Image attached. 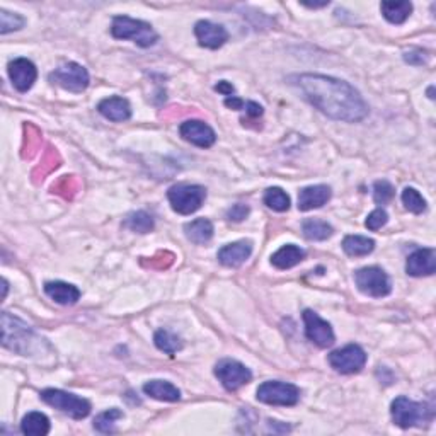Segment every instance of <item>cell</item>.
I'll list each match as a JSON object with an SVG mask.
<instances>
[{"mask_svg": "<svg viewBox=\"0 0 436 436\" xmlns=\"http://www.w3.org/2000/svg\"><path fill=\"white\" fill-rule=\"evenodd\" d=\"M290 81L314 108L329 118L356 123L368 116V104L351 84L317 74L295 75Z\"/></svg>", "mask_w": 436, "mask_h": 436, "instance_id": "1", "label": "cell"}, {"mask_svg": "<svg viewBox=\"0 0 436 436\" xmlns=\"http://www.w3.org/2000/svg\"><path fill=\"white\" fill-rule=\"evenodd\" d=\"M35 331L21 319L11 316L9 312H2V346L14 353L29 356L41 345Z\"/></svg>", "mask_w": 436, "mask_h": 436, "instance_id": "2", "label": "cell"}, {"mask_svg": "<svg viewBox=\"0 0 436 436\" xmlns=\"http://www.w3.org/2000/svg\"><path fill=\"white\" fill-rule=\"evenodd\" d=\"M391 414L394 423L402 428V430L423 428L430 425L435 418V411L430 404H426V402H414L404 396L394 399Z\"/></svg>", "mask_w": 436, "mask_h": 436, "instance_id": "3", "label": "cell"}, {"mask_svg": "<svg viewBox=\"0 0 436 436\" xmlns=\"http://www.w3.org/2000/svg\"><path fill=\"white\" fill-rule=\"evenodd\" d=\"M111 35L116 40H133L142 48H149L159 41V35L149 23L132 19L128 16H116L111 24Z\"/></svg>", "mask_w": 436, "mask_h": 436, "instance_id": "4", "label": "cell"}, {"mask_svg": "<svg viewBox=\"0 0 436 436\" xmlns=\"http://www.w3.org/2000/svg\"><path fill=\"white\" fill-rule=\"evenodd\" d=\"M171 207L179 215H191L198 212L207 200V190L200 184H176L167 191Z\"/></svg>", "mask_w": 436, "mask_h": 436, "instance_id": "5", "label": "cell"}, {"mask_svg": "<svg viewBox=\"0 0 436 436\" xmlns=\"http://www.w3.org/2000/svg\"><path fill=\"white\" fill-rule=\"evenodd\" d=\"M41 399L52 408L62 411L67 416L74 419H84L89 416L91 413V402L82 397L75 396V394L58 391V389H46L41 392Z\"/></svg>", "mask_w": 436, "mask_h": 436, "instance_id": "6", "label": "cell"}, {"mask_svg": "<svg viewBox=\"0 0 436 436\" xmlns=\"http://www.w3.org/2000/svg\"><path fill=\"white\" fill-rule=\"evenodd\" d=\"M355 283L358 290L373 299H382L392 292L391 278L382 268L368 266L355 272Z\"/></svg>", "mask_w": 436, "mask_h": 436, "instance_id": "7", "label": "cell"}, {"mask_svg": "<svg viewBox=\"0 0 436 436\" xmlns=\"http://www.w3.org/2000/svg\"><path fill=\"white\" fill-rule=\"evenodd\" d=\"M258 401L270 406H295L300 401V389L280 380L264 382L258 387Z\"/></svg>", "mask_w": 436, "mask_h": 436, "instance_id": "8", "label": "cell"}, {"mask_svg": "<svg viewBox=\"0 0 436 436\" xmlns=\"http://www.w3.org/2000/svg\"><path fill=\"white\" fill-rule=\"evenodd\" d=\"M89 81L91 79L87 70L82 65L74 64V62L58 67L54 72L50 74V82L65 91L75 92V94L86 91L89 87Z\"/></svg>", "mask_w": 436, "mask_h": 436, "instance_id": "9", "label": "cell"}, {"mask_svg": "<svg viewBox=\"0 0 436 436\" xmlns=\"http://www.w3.org/2000/svg\"><path fill=\"white\" fill-rule=\"evenodd\" d=\"M215 375L229 392H236L253 380V373H251L246 365L230 358L220 360V362L217 363Z\"/></svg>", "mask_w": 436, "mask_h": 436, "instance_id": "10", "label": "cell"}, {"mask_svg": "<svg viewBox=\"0 0 436 436\" xmlns=\"http://www.w3.org/2000/svg\"><path fill=\"white\" fill-rule=\"evenodd\" d=\"M365 363H367V353L358 345H348L329 355V365L343 375L362 372Z\"/></svg>", "mask_w": 436, "mask_h": 436, "instance_id": "11", "label": "cell"}, {"mask_svg": "<svg viewBox=\"0 0 436 436\" xmlns=\"http://www.w3.org/2000/svg\"><path fill=\"white\" fill-rule=\"evenodd\" d=\"M304 322H305V336L309 341L319 348H329L334 345V331L327 321H324L314 310H304Z\"/></svg>", "mask_w": 436, "mask_h": 436, "instance_id": "12", "label": "cell"}, {"mask_svg": "<svg viewBox=\"0 0 436 436\" xmlns=\"http://www.w3.org/2000/svg\"><path fill=\"white\" fill-rule=\"evenodd\" d=\"M179 133L186 142L201 147V149H210L217 142V135L210 125L201 120H188L179 127Z\"/></svg>", "mask_w": 436, "mask_h": 436, "instance_id": "13", "label": "cell"}, {"mask_svg": "<svg viewBox=\"0 0 436 436\" xmlns=\"http://www.w3.org/2000/svg\"><path fill=\"white\" fill-rule=\"evenodd\" d=\"M7 72H9L11 81L19 92H28L35 86L38 79L36 65L28 58H16V60L9 62Z\"/></svg>", "mask_w": 436, "mask_h": 436, "instance_id": "14", "label": "cell"}, {"mask_svg": "<svg viewBox=\"0 0 436 436\" xmlns=\"http://www.w3.org/2000/svg\"><path fill=\"white\" fill-rule=\"evenodd\" d=\"M195 36L200 46L208 50H218L229 40L227 29L220 24L210 23V21H198L195 26Z\"/></svg>", "mask_w": 436, "mask_h": 436, "instance_id": "15", "label": "cell"}, {"mask_svg": "<svg viewBox=\"0 0 436 436\" xmlns=\"http://www.w3.org/2000/svg\"><path fill=\"white\" fill-rule=\"evenodd\" d=\"M406 271L411 276H431L436 271V251L431 247L418 249L408 258Z\"/></svg>", "mask_w": 436, "mask_h": 436, "instance_id": "16", "label": "cell"}, {"mask_svg": "<svg viewBox=\"0 0 436 436\" xmlns=\"http://www.w3.org/2000/svg\"><path fill=\"white\" fill-rule=\"evenodd\" d=\"M253 254V242L239 241L234 244H227L218 251V261L227 268L242 266Z\"/></svg>", "mask_w": 436, "mask_h": 436, "instance_id": "17", "label": "cell"}, {"mask_svg": "<svg viewBox=\"0 0 436 436\" xmlns=\"http://www.w3.org/2000/svg\"><path fill=\"white\" fill-rule=\"evenodd\" d=\"M98 111L104 118L109 121H116V123H123L132 118V106L125 98H118V96H113V98L103 99L99 103Z\"/></svg>", "mask_w": 436, "mask_h": 436, "instance_id": "18", "label": "cell"}, {"mask_svg": "<svg viewBox=\"0 0 436 436\" xmlns=\"http://www.w3.org/2000/svg\"><path fill=\"white\" fill-rule=\"evenodd\" d=\"M331 200V188L326 184H317V186L304 188L299 193V210L302 212H310L314 208L324 207Z\"/></svg>", "mask_w": 436, "mask_h": 436, "instance_id": "19", "label": "cell"}, {"mask_svg": "<svg viewBox=\"0 0 436 436\" xmlns=\"http://www.w3.org/2000/svg\"><path fill=\"white\" fill-rule=\"evenodd\" d=\"M45 293L60 305H74L81 299V290L65 282H50L45 285Z\"/></svg>", "mask_w": 436, "mask_h": 436, "instance_id": "20", "label": "cell"}, {"mask_svg": "<svg viewBox=\"0 0 436 436\" xmlns=\"http://www.w3.org/2000/svg\"><path fill=\"white\" fill-rule=\"evenodd\" d=\"M144 392L149 397L157 401H166V402H178L181 399V392L176 385L166 380H150L144 385Z\"/></svg>", "mask_w": 436, "mask_h": 436, "instance_id": "21", "label": "cell"}, {"mask_svg": "<svg viewBox=\"0 0 436 436\" xmlns=\"http://www.w3.org/2000/svg\"><path fill=\"white\" fill-rule=\"evenodd\" d=\"M304 249H300V247L295 244H287L271 256V264L275 268H278V270H290V268L304 261Z\"/></svg>", "mask_w": 436, "mask_h": 436, "instance_id": "22", "label": "cell"}, {"mask_svg": "<svg viewBox=\"0 0 436 436\" xmlns=\"http://www.w3.org/2000/svg\"><path fill=\"white\" fill-rule=\"evenodd\" d=\"M184 234H186L188 241H191L193 244L203 246L212 241L213 224L208 218H196V220L184 225Z\"/></svg>", "mask_w": 436, "mask_h": 436, "instance_id": "23", "label": "cell"}, {"mask_svg": "<svg viewBox=\"0 0 436 436\" xmlns=\"http://www.w3.org/2000/svg\"><path fill=\"white\" fill-rule=\"evenodd\" d=\"M380 11L384 18L391 24H402L408 21L413 14V4L408 0H401V2H382Z\"/></svg>", "mask_w": 436, "mask_h": 436, "instance_id": "24", "label": "cell"}, {"mask_svg": "<svg viewBox=\"0 0 436 436\" xmlns=\"http://www.w3.org/2000/svg\"><path fill=\"white\" fill-rule=\"evenodd\" d=\"M373 249H375V241L363 236H348L343 241V251L351 258L368 256L373 253Z\"/></svg>", "mask_w": 436, "mask_h": 436, "instance_id": "25", "label": "cell"}, {"mask_svg": "<svg viewBox=\"0 0 436 436\" xmlns=\"http://www.w3.org/2000/svg\"><path fill=\"white\" fill-rule=\"evenodd\" d=\"M21 431L28 436H45L50 433V419L41 413H29L23 418Z\"/></svg>", "mask_w": 436, "mask_h": 436, "instance_id": "26", "label": "cell"}, {"mask_svg": "<svg viewBox=\"0 0 436 436\" xmlns=\"http://www.w3.org/2000/svg\"><path fill=\"white\" fill-rule=\"evenodd\" d=\"M302 232H304L305 239L309 241H326L334 234V229L324 220L319 218H307L302 224Z\"/></svg>", "mask_w": 436, "mask_h": 436, "instance_id": "27", "label": "cell"}, {"mask_svg": "<svg viewBox=\"0 0 436 436\" xmlns=\"http://www.w3.org/2000/svg\"><path fill=\"white\" fill-rule=\"evenodd\" d=\"M123 225L132 230V232H137V234H149V232H152L155 227L154 218L150 217L147 212L130 213V215L125 218Z\"/></svg>", "mask_w": 436, "mask_h": 436, "instance_id": "28", "label": "cell"}, {"mask_svg": "<svg viewBox=\"0 0 436 436\" xmlns=\"http://www.w3.org/2000/svg\"><path fill=\"white\" fill-rule=\"evenodd\" d=\"M154 343L166 355L174 356L183 348L181 339L167 329H159L154 336Z\"/></svg>", "mask_w": 436, "mask_h": 436, "instance_id": "29", "label": "cell"}, {"mask_svg": "<svg viewBox=\"0 0 436 436\" xmlns=\"http://www.w3.org/2000/svg\"><path fill=\"white\" fill-rule=\"evenodd\" d=\"M264 205L271 208L272 212L283 213L290 208V196L282 188H270V190L264 193Z\"/></svg>", "mask_w": 436, "mask_h": 436, "instance_id": "30", "label": "cell"}, {"mask_svg": "<svg viewBox=\"0 0 436 436\" xmlns=\"http://www.w3.org/2000/svg\"><path fill=\"white\" fill-rule=\"evenodd\" d=\"M121 418H123V411L116 408L104 411V413H101L99 416L94 419V430H98L99 433H115V423Z\"/></svg>", "mask_w": 436, "mask_h": 436, "instance_id": "31", "label": "cell"}, {"mask_svg": "<svg viewBox=\"0 0 436 436\" xmlns=\"http://www.w3.org/2000/svg\"><path fill=\"white\" fill-rule=\"evenodd\" d=\"M402 203H404L406 210H409L411 213H416V215L426 210V200L423 198L421 193L414 190V188H406V190L402 191Z\"/></svg>", "mask_w": 436, "mask_h": 436, "instance_id": "32", "label": "cell"}, {"mask_svg": "<svg viewBox=\"0 0 436 436\" xmlns=\"http://www.w3.org/2000/svg\"><path fill=\"white\" fill-rule=\"evenodd\" d=\"M24 26V18L19 14H12V12L2 9L0 11V33L7 35V33L19 31Z\"/></svg>", "mask_w": 436, "mask_h": 436, "instance_id": "33", "label": "cell"}, {"mask_svg": "<svg viewBox=\"0 0 436 436\" xmlns=\"http://www.w3.org/2000/svg\"><path fill=\"white\" fill-rule=\"evenodd\" d=\"M394 195H396V190H394L392 184L385 181V179L373 184V200H375L377 205H387L389 201H392Z\"/></svg>", "mask_w": 436, "mask_h": 436, "instance_id": "34", "label": "cell"}, {"mask_svg": "<svg viewBox=\"0 0 436 436\" xmlns=\"http://www.w3.org/2000/svg\"><path fill=\"white\" fill-rule=\"evenodd\" d=\"M387 222H389L387 212H385L384 208H377V210H373L370 215H368L365 225H367L368 230H373V232H375V230H380L382 227H384Z\"/></svg>", "mask_w": 436, "mask_h": 436, "instance_id": "35", "label": "cell"}, {"mask_svg": "<svg viewBox=\"0 0 436 436\" xmlns=\"http://www.w3.org/2000/svg\"><path fill=\"white\" fill-rule=\"evenodd\" d=\"M249 212H251V208L247 207V205H242V203L234 205L232 208H229V212H227V220L236 222V224H239V222L246 220V218L249 217Z\"/></svg>", "mask_w": 436, "mask_h": 436, "instance_id": "36", "label": "cell"}, {"mask_svg": "<svg viewBox=\"0 0 436 436\" xmlns=\"http://www.w3.org/2000/svg\"><path fill=\"white\" fill-rule=\"evenodd\" d=\"M425 54L426 53H423L421 50H411L409 53L404 54V60L413 65H423V64H426V60H428V57H425Z\"/></svg>", "mask_w": 436, "mask_h": 436, "instance_id": "37", "label": "cell"}, {"mask_svg": "<svg viewBox=\"0 0 436 436\" xmlns=\"http://www.w3.org/2000/svg\"><path fill=\"white\" fill-rule=\"evenodd\" d=\"M169 253H159L157 256H154V258H150L149 266L150 268H157V270H164V268H169L173 261H162V259H166Z\"/></svg>", "mask_w": 436, "mask_h": 436, "instance_id": "38", "label": "cell"}, {"mask_svg": "<svg viewBox=\"0 0 436 436\" xmlns=\"http://www.w3.org/2000/svg\"><path fill=\"white\" fill-rule=\"evenodd\" d=\"M244 109L249 118H259V116L263 115V106L261 104L254 103V101H247V103L244 104Z\"/></svg>", "mask_w": 436, "mask_h": 436, "instance_id": "39", "label": "cell"}, {"mask_svg": "<svg viewBox=\"0 0 436 436\" xmlns=\"http://www.w3.org/2000/svg\"><path fill=\"white\" fill-rule=\"evenodd\" d=\"M215 91L217 92H220V94H224V96H227V98H230V96L234 94V92H236V89H234V86L230 82H227V81H220L215 86Z\"/></svg>", "mask_w": 436, "mask_h": 436, "instance_id": "40", "label": "cell"}, {"mask_svg": "<svg viewBox=\"0 0 436 436\" xmlns=\"http://www.w3.org/2000/svg\"><path fill=\"white\" fill-rule=\"evenodd\" d=\"M246 101H242L241 98H236V96H230V98L225 99V106L230 109H244Z\"/></svg>", "mask_w": 436, "mask_h": 436, "instance_id": "41", "label": "cell"}, {"mask_svg": "<svg viewBox=\"0 0 436 436\" xmlns=\"http://www.w3.org/2000/svg\"><path fill=\"white\" fill-rule=\"evenodd\" d=\"M304 6L310 7V9H319V7H326V6H329V2H322V4H305V2H304Z\"/></svg>", "mask_w": 436, "mask_h": 436, "instance_id": "42", "label": "cell"}, {"mask_svg": "<svg viewBox=\"0 0 436 436\" xmlns=\"http://www.w3.org/2000/svg\"><path fill=\"white\" fill-rule=\"evenodd\" d=\"M2 299H6L7 297V292H9V283H7V280H2Z\"/></svg>", "mask_w": 436, "mask_h": 436, "instance_id": "43", "label": "cell"}]
</instances>
